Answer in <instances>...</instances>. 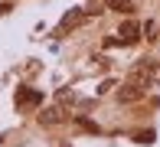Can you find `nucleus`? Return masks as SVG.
<instances>
[{"mask_svg": "<svg viewBox=\"0 0 160 147\" xmlns=\"http://www.w3.org/2000/svg\"><path fill=\"white\" fill-rule=\"evenodd\" d=\"M111 7H114V10H131L128 0H111Z\"/></svg>", "mask_w": 160, "mask_h": 147, "instance_id": "nucleus-1", "label": "nucleus"}]
</instances>
